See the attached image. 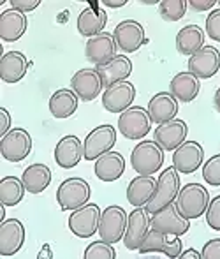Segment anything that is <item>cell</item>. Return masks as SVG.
Returning a JSON list of instances; mask_svg holds the SVG:
<instances>
[{"label": "cell", "instance_id": "39", "mask_svg": "<svg viewBox=\"0 0 220 259\" xmlns=\"http://www.w3.org/2000/svg\"><path fill=\"white\" fill-rule=\"evenodd\" d=\"M203 259H220V238H211L201 249Z\"/></svg>", "mask_w": 220, "mask_h": 259}, {"label": "cell", "instance_id": "20", "mask_svg": "<svg viewBox=\"0 0 220 259\" xmlns=\"http://www.w3.org/2000/svg\"><path fill=\"white\" fill-rule=\"evenodd\" d=\"M116 50H118V46H116L113 34L102 32V34L88 39L85 46V55L95 67H99V65H104L109 60H113L116 57Z\"/></svg>", "mask_w": 220, "mask_h": 259}, {"label": "cell", "instance_id": "38", "mask_svg": "<svg viewBox=\"0 0 220 259\" xmlns=\"http://www.w3.org/2000/svg\"><path fill=\"white\" fill-rule=\"evenodd\" d=\"M208 37L220 42V9H213L206 18V30Z\"/></svg>", "mask_w": 220, "mask_h": 259}, {"label": "cell", "instance_id": "29", "mask_svg": "<svg viewBox=\"0 0 220 259\" xmlns=\"http://www.w3.org/2000/svg\"><path fill=\"white\" fill-rule=\"evenodd\" d=\"M94 171L99 180L115 182V180H118L123 175V171H125V159H123V155L120 154V152L111 150L95 160Z\"/></svg>", "mask_w": 220, "mask_h": 259}, {"label": "cell", "instance_id": "5", "mask_svg": "<svg viewBox=\"0 0 220 259\" xmlns=\"http://www.w3.org/2000/svg\"><path fill=\"white\" fill-rule=\"evenodd\" d=\"M127 222H129V215L118 205H111L102 210L101 215V224H99V238L106 243H118L123 240L127 229Z\"/></svg>", "mask_w": 220, "mask_h": 259}, {"label": "cell", "instance_id": "22", "mask_svg": "<svg viewBox=\"0 0 220 259\" xmlns=\"http://www.w3.org/2000/svg\"><path fill=\"white\" fill-rule=\"evenodd\" d=\"M55 162L64 169H71L79 164L83 159V143L78 136L67 134L55 147Z\"/></svg>", "mask_w": 220, "mask_h": 259}, {"label": "cell", "instance_id": "17", "mask_svg": "<svg viewBox=\"0 0 220 259\" xmlns=\"http://www.w3.org/2000/svg\"><path fill=\"white\" fill-rule=\"evenodd\" d=\"M25 226L20 219H6L0 224V256L9 257L20 252L25 243Z\"/></svg>", "mask_w": 220, "mask_h": 259}, {"label": "cell", "instance_id": "11", "mask_svg": "<svg viewBox=\"0 0 220 259\" xmlns=\"http://www.w3.org/2000/svg\"><path fill=\"white\" fill-rule=\"evenodd\" d=\"M113 37L118 50L123 53H134L146 42L145 27L136 20H123L113 30Z\"/></svg>", "mask_w": 220, "mask_h": 259}, {"label": "cell", "instance_id": "14", "mask_svg": "<svg viewBox=\"0 0 220 259\" xmlns=\"http://www.w3.org/2000/svg\"><path fill=\"white\" fill-rule=\"evenodd\" d=\"M204 164V148L197 141H185L173 152V167L180 175H192Z\"/></svg>", "mask_w": 220, "mask_h": 259}, {"label": "cell", "instance_id": "13", "mask_svg": "<svg viewBox=\"0 0 220 259\" xmlns=\"http://www.w3.org/2000/svg\"><path fill=\"white\" fill-rule=\"evenodd\" d=\"M187 134H189V125L183 120L174 118L171 122L160 123V125L155 127L153 141L164 152H174L176 148L182 147L187 141Z\"/></svg>", "mask_w": 220, "mask_h": 259}, {"label": "cell", "instance_id": "9", "mask_svg": "<svg viewBox=\"0 0 220 259\" xmlns=\"http://www.w3.org/2000/svg\"><path fill=\"white\" fill-rule=\"evenodd\" d=\"M150 228L153 231L164 233V235H171V236H183L189 233L190 229V221L185 219L182 213L178 211V208L173 205L162 208L157 213L152 215L150 219Z\"/></svg>", "mask_w": 220, "mask_h": 259}, {"label": "cell", "instance_id": "4", "mask_svg": "<svg viewBox=\"0 0 220 259\" xmlns=\"http://www.w3.org/2000/svg\"><path fill=\"white\" fill-rule=\"evenodd\" d=\"M92 196L90 184L85 178L72 177L64 180L57 189V203L60 210L64 211H74L78 208L88 205Z\"/></svg>", "mask_w": 220, "mask_h": 259}, {"label": "cell", "instance_id": "10", "mask_svg": "<svg viewBox=\"0 0 220 259\" xmlns=\"http://www.w3.org/2000/svg\"><path fill=\"white\" fill-rule=\"evenodd\" d=\"M101 208L95 203H88V205L78 208V210L71 211L67 224L72 235L78 238H90L99 231V224H101Z\"/></svg>", "mask_w": 220, "mask_h": 259}, {"label": "cell", "instance_id": "35", "mask_svg": "<svg viewBox=\"0 0 220 259\" xmlns=\"http://www.w3.org/2000/svg\"><path fill=\"white\" fill-rule=\"evenodd\" d=\"M83 259H116V250L111 243L97 240V242H92L90 245H86Z\"/></svg>", "mask_w": 220, "mask_h": 259}, {"label": "cell", "instance_id": "47", "mask_svg": "<svg viewBox=\"0 0 220 259\" xmlns=\"http://www.w3.org/2000/svg\"><path fill=\"white\" fill-rule=\"evenodd\" d=\"M6 205H2V203H0V224H2L4 221H6Z\"/></svg>", "mask_w": 220, "mask_h": 259}, {"label": "cell", "instance_id": "43", "mask_svg": "<svg viewBox=\"0 0 220 259\" xmlns=\"http://www.w3.org/2000/svg\"><path fill=\"white\" fill-rule=\"evenodd\" d=\"M178 259H203L201 257V252L196 249H185L182 254H180Z\"/></svg>", "mask_w": 220, "mask_h": 259}, {"label": "cell", "instance_id": "12", "mask_svg": "<svg viewBox=\"0 0 220 259\" xmlns=\"http://www.w3.org/2000/svg\"><path fill=\"white\" fill-rule=\"evenodd\" d=\"M71 90L79 97V101L90 103L97 99L99 94L106 90V87L97 69H79L71 79Z\"/></svg>", "mask_w": 220, "mask_h": 259}, {"label": "cell", "instance_id": "41", "mask_svg": "<svg viewBox=\"0 0 220 259\" xmlns=\"http://www.w3.org/2000/svg\"><path fill=\"white\" fill-rule=\"evenodd\" d=\"M11 131V115L6 108H0V136H6Z\"/></svg>", "mask_w": 220, "mask_h": 259}, {"label": "cell", "instance_id": "48", "mask_svg": "<svg viewBox=\"0 0 220 259\" xmlns=\"http://www.w3.org/2000/svg\"><path fill=\"white\" fill-rule=\"evenodd\" d=\"M218 4H220V2H218Z\"/></svg>", "mask_w": 220, "mask_h": 259}, {"label": "cell", "instance_id": "28", "mask_svg": "<svg viewBox=\"0 0 220 259\" xmlns=\"http://www.w3.org/2000/svg\"><path fill=\"white\" fill-rule=\"evenodd\" d=\"M28 71V58L21 52H7L0 58V78L6 83H18Z\"/></svg>", "mask_w": 220, "mask_h": 259}, {"label": "cell", "instance_id": "26", "mask_svg": "<svg viewBox=\"0 0 220 259\" xmlns=\"http://www.w3.org/2000/svg\"><path fill=\"white\" fill-rule=\"evenodd\" d=\"M95 69H97V72L101 74L104 87L108 89V87L115 85V83L127 81V78L132 74V62L127 55H116L108 64L99 65V67H95Z\"/></svg>", "mask_w": 220, "mask_h": 259}, {"label": "cell", "instance_id": "19", "mask_svg": "<svg viewBox=\"0 0 220 259\" xmlns=\"http://www.w3.org/2000/svg\"><path fill=\"white\" fill-rule=\"evenodd\" d=\"M220 69V52L215 46H204L189 58V72L197 79L213 78Z\"/></svg>", "mask_w": 220, "mask_h": 259}, {"label": "cell", "instance_id": "33", "mask_svg": "<svg viewBox=\"0 0 220 259\" xmlns=\"http://www.w3.org/2000/svg\"><path fill=\"white\" fill-rule=\"evenodd\" d=\"M25 192H27V189H25L21 178L11 177L9 175V177H4L0 180V203L2 205L6 206L20 205Z\"/></svg>", "mask_w": 220, "mask_h": 259}, {"label": "cell", "instance_id": "45", "mask_svg": "<svg viewBox=\"0 0 220 259\" xmlns=\"http://www.w3.org/2000/svg\"><path fill=\"white\" fill-rule=\"evenodd\" d=\"M102 6L113 7V9H118V7L127 6V0H102Z\"/></svg>", "mask_w": 220, "mask_h": 259}, {"label": "cell", "instance_id": "32", "mask_svg": "<svg viewBox=\"0 0 220 259\" xmlns=\"http://www.w3.org/2000/svg\"><path fill=\"white\" fill-rule=\"evenodd\" d=\"M50 113L58 120L69 118L79 106V97L71 89H60L50 97Z\"/></svg>", "mask_w": 220, "mask_h": 259}, {"label": "cell", "instance_id": "18", "mask_svg": "<svg viewBox=\"0 0 220 259\" xmlns=\"http://www.w3.org/2000/svg\"><path fill=\"white\" fill-rule=\"evenodd\" d=\"M139 252L141 254L162 252L169 259H178L180 254L183 252V243L180 240V236L164 235V233L150 229L148 236L145 238L143 245L139 247Z\"/></svg>", "mask_w": 220, "mask_h": 259}, {"label": "cell", "instance_id": "1", "mask_svg": "<svg viewBox=\"0 0 220 259\" xmlns=\"http://www.w3.org/2000/svg\"><path fill=\"white\" fill-rule=\"evenodd\" d=\"M210 201L211 199L208 189L204 185L192 182V184H187L180 189V194L176 198L174 205L183 217L192 221V219H199L201 215L206 213Z\"/></svg>", "mask_w": 220, "mask_h": 259}, {"label": "cell", "instance_id": "46", "mask_svg": "<svg viewBox=\"0 0 220 259\" xmlns=\"http://www.w3.org/2000/svg\"><path fill=\"white\" fill-rule=\"evenodd\" d=\"M213 108L220 113V87L217 89V92H215V96H213Z\"/></svg>", "mask_w": 220, "mask_h": 259}, {"label": "cell", "instance_id": "31", "mask_svg": "<svg viewBox=\"0 0 220 259\" xmlns=\"http://www.w3.org/2000/svg\"><path fill=\"white\" fill-rule=\"evenodd\" d=\"M51 169L46 164L35 162L30 164L28 167H25L23 175H21V182H23L25 189L30 194H41L42 191H46L48 185L51 184Z\"/></svg>", "mask_w": 220, "mask_h": 259}, {"label": "cell", "instance_id": "7", "mask_svg": "<svg viewBox=\"0 0 220 259\" xmlns=\"http://www.w3.org/2000/svg\"><path fill=\"white\" fill-rule=\"evenodd\" d=\"M152 131V118L141 106H132L118 118V133L127 140H143Z\"/></svg>", "mask_w": 220, "mask_h": 259}, {"label": "cell", "instance_id": "36", "mask_svg": "<svg viewBox=\"0 0 220 259\" xmlns=\"http://www.w3.org/2000/svg\"><path fill=\"white\" fill-rule=\"evenodd\" d=\"M203 178L211 187H220V154L210 157L203 164Z\"/></svg>", "mask_w": 220, "mask_h": 259}, {"label": "cell", "instance_id": "25", "mask_svg": "<svg viewBox=\"0 0 220 259\" xmlns=\"http://www.w3.org/2000/svg\"><path fill=\"white\" fill-rule=\"evenodd\" d=\"M201 90V83L192 72L183 71L178 72L176 76H173L169 83V94L174 97L178 103H192L197 96H199Z\"/></svg>", "mask_w": 220, "mask_h": 259}, {"label": "cell", "instance_id": "23", "mask_svg": "<svg viewBox=\"0 0 220 259\" xmlns=\"http://www.w3.org/2000/svg\"><path fill=\"white\" fill-rule=\"evenodd\" d=\"M28 20L25 13H20L16 9H6L0 13V37L6 42H14L23 37L27 32Z\"/></svg>", "mask_w": 220, "mask_h": 259}, {"label": "cell", "instance_id": "34", "mask_svg": "<svg viewBox=\"0 0 220 259\" xmlns=\"http://www.w3.org/2000/svg\"><path fill=\"white\" fill-rule=\"evenodd\" d=\"M189 2L187 0H160L159 13L162 20L166 21H178L185 16Z\"/></svg>", "mask_w": 220, "mask_h": 259}, {"label": "cell", "instance_id": "6", "mask_svg": "<svg viewBox=\"0 0 220 259\" xmlns=\"http://www.w3.org/2000/svg\"><path fill=\"white\" fill-rule=\"evenodd\" d=\"M116 143V129L109 123L99 125L88 133L83 141V157L86 160H97L99 157L113 150Z\"/></svg>", "mask_w": 220, "mask_h": 259}, {"label": "cell", "instance_id": "21", "mask_svg": "<svg viewBox=\"0 0 220 259\" xmlns=\"http://www.w3.org/2000/svg\"><path fill=\"white\" fill-rule=\"evenodd\" d=\"M180 103L171 96L169 92H159L148 101V111L150 118H152L153 123L160 125V123H166L171 122V120L176 118L178 115V109H180Z\"/></svg>", "mask_w": 220, "mask_h": 259}, {"label": "cell", "instance_id": "30", "mask_svg": "<svg viewBox=\"0 0 220 259\" xmlns=\"http://www.w3.org/2000/svg\"><path fill=\"white\" fill-rule=\"evenodd\" d=\"M204 37L206 32L199 25H187L176 34V50L185 57H192L201 48H204Z\"/></svg>", "mask_w": 220, "mask_h": 259}, {"label": "cell", "instance_id": "16", "mask_svg": "<svg viewBox=\"0 0 220 259\" xmlns=\"http://www.w3.org/2000/svg\"><path fill=\"white\" fill-rule=\"evenodd\" d=\"M150 219L152 215L145 208H134L129 213V222H127L125 236H123V245L129 250H139L145 238L150 233Z\"/></svg>", "mask_w": 220, "mask_h": 259}, {"label": "cell", "instance_id": "3", "mask_svg": "<svg viewBox=\"0 0 220 259\" xmlns=\"http://www.w3.org/2000/svg\"><path fill=\"white\" fill-rule=\"evenodd\" d=\"M164 164V150L152 140H143L132 148L130 166L138 175L153 177Z\"/></svg>", "mask_w": 220, "mask_h": 259}, {"label": "cell", "instance_id": "37", "mask_svg": "<svg viewBox=\"0 0 220 259\" xmlns=\"http://www.w3.org/2000/svg\"><path fill=\"white\" fill-rule=\"evenodd\" d=\"M204 217H206V224L213 231H220V196H215L210 201Z\"/></svg>", "mask_w": 220, "mask_h": 259}, {"label": "cell", "instance_id": "2", "mask_svg": "<svg viewBox=\"0 0 220 259\" xmlns=\"http://www.w3.org/2000/svg\"><path fill=\"white\" fill-rule=\"evenodd\" d=\"M180 189H182V184H180V173L174 169L173 166L166 167L162 173L157 178V189L153 198L150 199V203L145 206V210L148 211L150 215L157 213L162 208L173 205L180 194Z\"/></svg>", "mask_w": 220, "mask_h": 259}, {"label": "cell", "instance_id": "8", "mask_svg": "<svg viewBox=\"0 0 220 259\" xmlns=\"http://www.w3.org/2000/svg\"><path fill=\"white\" fill-rule=\"evenodd\" d=\"M32 152V136L23 127H14L0 140V154L9 162H21Z\"/></svg>", "mask_w": 220, "mask_h": 259}, {"label": "cell", "instance_id": "40", "mask_svg": "<svg viewBox=\"0 0 220 259\" xmlns=\"http://www.w3.org/2000/svg\"><path fill=\"white\" fill-rule=\"evenodd\" d=\"M11 6L20 13H30L41 6V0H11Z\"/></svg>", "mask_w": 220, "mask_h": 259}, {"label": "cell", "instance_id": "15", "mask_svg": "<svg viewBox=\"0 0 220 259\" xmlns=\"http://www.w3.org/2000/svg\"><path fill=\"white\" fill-rule=\"evenodd\" d=\"M136 99V87L127 79V81H120L115 85L108 87L102 92V106L108 109L109 113H120L127 111L132 108V103Z\"/></svg>", "mask_w": 220, "mask_h": 259}, {"label": "cell", "instance_id": "27", "mask_svg": "<svg viewBox=\"0 0 220 259\" xmlns=\"http://www.w3.org/2000/svg\"><path fill=\"white\" fill-rule=\"evenodd\" d=\"M106 23H108V14H106V11L101 9V7L92 6L79 13L76 27H78V32L83 37L92 39L104 32Z\"/></svg>", "mask_w": 220, "mask_h": 259}, {"label": "cell", "instance_id": "44", "mask_svg": "<svg viewBox=\"0 0 220 259\" xmlns=\"http://www.w3.org/2000/svg\"><path fill=\"white\" fill-rule=\"evenodd\" d=\"M37 259H53V250H51L50 243H44L42 249L37 254Z\"/></svg>", "mask_w": 220, "mask_h": 259}, {"label": "cell", "instance_id": "42", "mask_svg": "<svg viewBox=\"0 0 220 259\" xmlns=\"http://www.w3.org/2000/svg\"><path fill=\"white\" fill-rule=\"evenodd\" d=\"M189 6L194 11L201 13V11H210L213 6H217V2L215 0H189Z\"/></svg>", "mask_w": 220, "mask_h": 259}, {"label": "cell", "instance_id": "24", "mask_svg": "<svg viewBox=\"0 0 220 259\" xmlns=\"http://www.w3.org/2000/svg\"><path fill=\"white\" fill-rule=\"evenodd\" d=\"M157 189L155 177H145V175H138L132 178L127 185V201L134 208H145L153 198Z\"/></svg>", "mask_w": 220, "mask_h": 259}]
</instances>
